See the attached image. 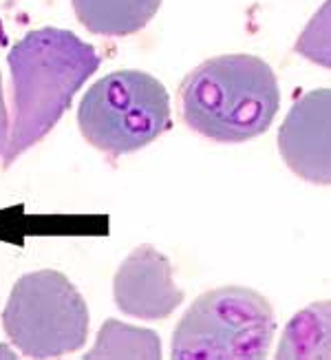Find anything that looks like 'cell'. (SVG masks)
I'll use <instances>...</instances> for the list:
<instances>
[{
    "mask_svg": "<svg viewBox=\"0 0 331 360\" xmlns=\"http://www.w3.org/2000/svg\"><path fill=\"white\" fill-rule=\"evenodd\" d=\"M276 316L259 292L226 285L201 294L172 334L177 360H259L270 352Z\"/></svg>",
    "mask_w": 331,
    "mask_h": 360,
    "instance_id": "3",
    "label": "cell"
},
{
    "mask_svg": "<svg viewBox=\"0 0 331 360\" xmlns=\"http://www.w3.org/2000/svg\"><path fill=\"white\" fill-rule=\"evenodd\" d=\"M3 327L27 358H60L86 342L89 309L65 274L38 270L15 281Z\"/></svg>",
    "mask_w": 331,
    "mask_h": 360,
    "instance_id": "5",
    "label": "cell"
},
{
    "mask_svg": "<svg viewBox=\"0 0 331 360\" xmlns=\"http://www.w3.org/2000/svg\"><path fill=\"white\" fill-rule=\"evenodd\" d=\"M276 358H331V301H318L298 311L283 332Z\"/></svg>",
    "mask_w": 331,
    "mask_h": 360,
    "instance_id": "9",
    "label": "cell"
},
{
    "mask_svg": "<svg viewBox=\"0 0 331 360\" xmlns=\"http://www.w3.org/2000/svg\"><path fill=\"white\" fill-rule=\"evenodd\" d=\"M280 106L274 69L249 53L206 60L179 86L183 122L219 144H241L272 127Z\"/></svg>",
    "mask_w": 331,
    "mask_h": 360,
    "instance_id": "2",
    "label": "cell"
},
{
    "mask_svg": "<svg viewBox=\"0 0 331 360\" xmlns=\"http://www.w3.org/2000/svg\"><path fill=\"white\" fill-rule=\"evenodd\" d=\"M113 296L124 314L141 321H162L183 301L170 261L152 245H139L124 259L113 278Z\"/></svg>",
    "mask_w": 331,
    "mask_h": 360,
    "instance_id": "7",
    "label": "cell"
},
{
    "mask_svg": "<svg viewBox=\"0 0 331 360\" xmlns=\"http://www.w3.org/2000/svg\"><path fill=\"white\" fill-rule=\"evenodd\" d=\"M11 69V133L3 153V166H11L67 113L75 93L102 65L93 44L73 31L44 27L13 44Z\"/></svg>",
    "mask_w": 331,
    "mask_h": 360,
    "instance_id": "1",
    "label": "cell"
},
{
    "mask_svg": "<svg viewBox=\"0 0 331 360\" xmlns=\"http://www.w3.org/2000/svg\"><path fill=\"white\" fill-rule=\"evenodd\" d=\"M77 127L91 146L106 155L135 153L170 129L168 91L144 71L108 73L77 106Z\"/></svg>",
    "mask_w": 331,
    "mask_h": 360,
    "instance_id": "4",
    "label": "cell"
},
{
    "mask_svg": "<svg viewBox=\"0 0 331 360\" xmlns=\"http://www.w3.org/2000/svg\"><path fill=\"white\" fill-rule=\"evenodd\" d=\"M84 358H162V342L157 332L106 321Z\"/></svg>",
    "mask_w": 331,
    "mask_h": 360,
    "instance_id": "10",
    "label": "cell"
},
{
    "mask_svg": "<svg viewBox=\"0 0 331 360\" xmlns=\"http://www.w3.org/2000/svg\"><path fill=\"white\" fill-rule=\"evenodd\" d=\"M296 53L325 69H331V0L313 13L296 40Z\"/></svg>",
    "mask_w": 331,
    "mask_h": 360,
    "instance_id": "11",
    "label": "cell"
},
{
    "mask_svg": "<svg viewBox=\"0 0 331 360\" xmlns=\"http://www.w3.org/2000/svg\"><path fill=\"white\" fill-rule=\"evenodd\" d=\"M9 133H11V122H9V113L5 106V96H3V75H0V155L7 148Z\"/></svg>",
    "mask_w": 331,
    "mask_h": 360,
    "instance_id": "12",
    "label": "cell"
},
{
    "mask_svg": "<svg viewBox=\"0 0 331 360\" xmlns=\"http://www.w3.org/2000/svg\"><path fill=\"white\" fill-rule=\"evenodd\" d=\"M278 150L294 175L331 186V89L303 93L278 131Z\"/></svg>",
    "mask_w": 331,
    "mask_h": 360,
    "instance_id": "6",
    "label": "cell"
},
{
    "mask_svg": "<svg viewBox=\"0 0 331 360\" xmlns=\"http://www.w3.org/2000/svg\"><path fill=\"white\" fill-rule=\"evenodd\" d=\"M73 11L91 34L131 36L144 29L160 9L162 0H71Z\"/></svg>",
    "mask_w": 331,
    "mask_h": 360,
    "instance_id": "8",
    "label": "cell"
}]
</instances>
